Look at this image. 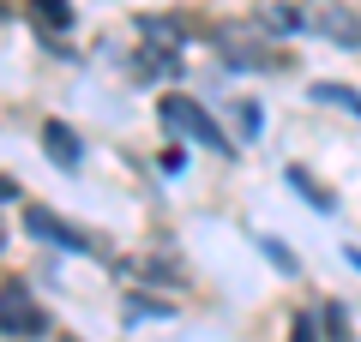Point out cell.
Here are the masks:
<instances>
[{"label":"cell","instance_id":"1","mask_svg":"<svg viewBox=\"0 0 361 342\" xmlns=\"http://www.w3.org/2000/svg\"><path fill=\"white\" fill-rule=\"evenodd\" d=\"M163 127H169V132H187V139H199V144H217V151H223L217 120H211L199 102H187V96H169V102H163Z\"/></svg>","mask_w":361,"mask_h":342},{"label":"cell","instance_id":"2","mask_svg":"<svg viewBox=\"0 0 361 342\" xmlns=\"http://www.w3.org/2000/svg\"><path fill=\"white\" fill-rule=\"evenodd\" d=\"M301 18H307L319 37L343 42V49H355V42H361V25H355V13H349L343 0H307V13H301Z\"/></svg>","mask_w":361,"mask_h":342},{"label":"cell","instance_id":"3","mask_svg":"<svg viewBox=\"0 0 361 342\" xmlns=\"http://www.w3.org/2000/svg\"><path fill=\"white\" fill-rule=\"evenodd\" d=\"M25 228H30V234H42V241H61V246H85V241L73 234V228H66V222H54L49 210H25Z\"/></svg>","mask_w":361,"mask_h":342},{"label":"cell","instance_id":"4","mask_svg":"<svg viewBox=\"0 0 361 342\" xmlns=\"http://www.w3.org/2000/svg\"><path fill=\"white\" fill-rule=\"evenodd\" d=\"M37 324H42V318L30 312L25 289H18V282H6V330H13V336H18V330H37Z\"/></svg>","mask_w":361,"mask_h":342},{"label":"cell","instance_id":"5","mask_svg":"<svg viewBox=\"0 0 361 342\" xmlns=\"http://www.w3.org/2000/svg\"><path fill=\"white\" fill-rule=\"evenodd\" d=\"M42 139H49V156H54V163H61V168H73V163H78V139H73V132H66V127H49V132H42Z\"/></svg>","mask_w":361,"mask_h":342},{"label":"cell","instance_id":"6","mask_svg":"<svg viewBox=\"0 0 361 342\" xmlns=\"http://www.w3.org/2000/svg\"><path fill=\"white\" fill-rule=\"evenodd\" d=\"M30 13H37L42 30H66V18H73V13H66V0H30Z\"/></svg>","mask_w":361,"mask_h":342},{"label":"cell","instance_id":"7","mask_svg":"<svg viewBox=\"0 0 361 342\" xmlns=\"http://www.w3.org/2000/svg\"><path fill=\"white\" fill-rule=\"evenodd\" d=\"M313 96H319V102H337V108H349V114H361V90H343V84H313Z\"/></svg>","mask_w":361,"mask_h":342},{"label":"cell","instance_id":"8","mask_svg":"<svg viewBox=\"0 0 361 342\" xmlns=\"http://www.w3.org/2000/svg\"><path fill=\"white\" fill-rule=\"evenodd\" d=\"M295 342H313V324H307V318L295 324Z\"/></svg>","mask_w":361,"mask_h":342}]
</instances>
